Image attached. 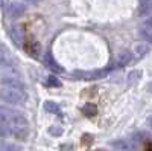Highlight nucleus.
Returning <instances> with one entry per match:
<instances>
[{"label": "nucleus", "instance_id": "1", "mask_svg": "<svg viewBox=\"0 0 152 151\" xmlns=\"http://www.w3.org/2000/svg\"><path fill=\"white\" fill-rule=\"evenodd\" d=\"M0 124L11 130V136L18 141H26L29 136V125L23 113L8 107H0Z\"/></svg>", "mask_w": 152, "mask_h": 151}, {"label": "nucleus", "instance_id": "2", "mask_svg": "<svg viewBox=\"0 0 152 151\" xmlns=\"http://www.w3.org/2000/svg\"><path fill=\"white\" fill-rule=\"evenodd\" d=\"M0 98H2L5 102L18 105V104H23L24 101H26V93H24V90H21V89L3 87V89H0Z\"/></svg>", "mask_w": 152, "mask_h": 151}, {"label": "nucleus", "instance_id": "3", "mask_svg": "<svg viewBox=\"0 0 152 151\" xmlns=\"http://www.w3.org/2000/svg\"><path fill=\"white\" fill-rule=\"evenodd\" d=\"M24 12H26V5L21 3V2H12V3H9V6H8V14H9L11 17H14V18L21 17Z\"/></svg>", "mask_w": 152, "mask_h": 151}, {"label": "nucleus", "instance_id": "4", "mask_svg": "<svg viewBox=\"0 0 152 151\" xmlns=\"http://www.w3.org/2000/svg\"><path fill=\"white\" fill-rule=\"evenodd\" d=\"M140 37L143 40L152 43V15L142 23V26H140Z\"/></svg>", "mask_w": 152, "mask_h": 151}, {"label": "nucleus", "instance_id": "5", "mask_svg": "<svg viewBox=\"0 0 152 151\" xmlns=\"http://www.w3.org/2000/svg\"><path fill=\"white\" fill-rule=\"evenodd\" d=\"M111 145L122 151H137L138 150L134 141H114V142H111Z\"/></svg>", "mask_w": 152, "mask_h": 151}, {"label": "nucleus", "instance_id": "6", "mask_svg": "<svg viewBox=\"0 0 152 151\" xmlns=\"http://www.w3.org/2000/svg\"><path fill=\"white\" fill-rule=\"evenodd\" d=\"M110 73V69H99V70H93V72H88V73H79V77L84 80H99V78H104Z\"/></svg>", "mask_w": 152, "mask_h": 151}, {"label": "nucleus", "instance_id": "7", "mask_svg": "<svg viewBox=\"0 0 152 151\" xmlns=\"http://www.w3.org/2000/svg\"><path fill=\"white\" fill-rule=\"evenodd\" d=\"M26 52L29 54V55H32L34 58H38L40 57V44H38L37 41H34V40H31V41H26Z\"/></svg>", "mask_w": 152, "mask_h": 151}, {"label": "nucleus", "instance_id": "8", "mask_svg": "<svg viewBox=\"0 0 152 151\" xmlns=\"http://www.w3.org/2000/svg\"><path fill=\"white\" fill-rule=\"evenodd\" d=\"M0 67H3V69H9V70L14 69V64H12V61H11L9 55L5 52L3 49H0Z\"/></svg>", "mask_w": 152, "mask_h": 151}, {"label": "nucleus", "instance_id": "9", "mask_svg": "<svg viewBox=\"0 0 152 151\" xmlns=\"http://www.w3.org/2000/svg\"><path fill=\"white\" fill-rule=\"evenodd\" d=\"M151 50V46L148 44V43H138V44H135V47H134V55L137 57V58H142V57H145L148 52Z\"/></svg>", "mask_w": 152, "mask_h": 151}, {"label": "nucleus", "instance_id": "10", "mask_svg": "<svg viewBox=\"0 0 152 151\" xmlns=\"http://www.w3.org/2000/svg\"><path fill=\"white\" fill-rule=\"evenodd\" d=\"M2 84H5V87H12V89H21V90H24L23 84H21L18 80L11 78V77H5V78H2Z\"/></svg>", "mask_w": 152, "mask_h": 151}, {"label": "nucleus", "instance_id": "11", "mask_svg": "<svg viewBox=\"0 0 152 151\" xmlns=\"http://www.w3.org/2000/svg\"><path fill=\"white\" fill-rule=\"evenodd\" d=\"M21 148L12 142L5 141V137H0V151H20Z\"/></svg>", "mask_w": 152, "mask_h": 151}, {"label": "nucleus", "instance_id": "12", "mask_svg": "<svg viewBox=\"0 0 152 151\" xmlns=\"http://www.w3.org/2000/svg\"><path fill=\"white\" fill-rule=\"evenodd\" d=\"M131 60H132L131 52L125 50V52H120V54H119V57H117V64H119L120 67H123V66H126V64H129Z\"/></svg>", "mask_w": 152, "mask_h": 151}, {"label": "nucleus", "instance_id": "13", "mask_svg": "<svg viewBox=\"0 0 152 151\" xmlns=\"http://www.w3.org/2000/svg\"><path fill=\"white\" fill-rule=\"evenodd\" d=\"M140 15H152V0H145L138 11Z\"/></svg>", "mask_w": 152, "mask_h": 151}, {"label": "nucleus", "instance_id": "14", "mask_svg": "<svg viewBox=\"0 0 152 151\" xmlns=\"http://www.w3.org/2000/svg\"><path fill=\"white\" fill-rule=\"evenodd\" d=\"M82 113L85 116H94L97 113V107L94 104H87V105L82 107Z\"/></svg>", "mask_w": 152, "mask_h": 151}, {"label": "nucleus", "instance_id": "15", "mask_svg": "<svg viewBox=\"0 0 152 151\" xmlns=\"http://www.w3.org/2000/svg\"><path fill=\"white\" fill-rule=\"evenodd\" d=\"M46 63H47V64H49L50 67H52V70H53V72H61V70H62V69L56 64V63H55L53 57L50 55V54H47V55H46Z\"/></svg>", "mask_w": 152, "mask_h": 151}, {"label": "nucleus", "instance_id": "16", "mask_svg": "<svg viewBox=\"0 0 152 151\" xmlns=\"http://www.w3.org/2000/svg\"><path fill=\"white\" fill-rule=\"evenodd\" d=\"M142 78V72L140 70H132V72H129L128 73V82H135V81H138Z\"/></svg>", "mask_w": 152, "mask_h": 151}, {"label": "nucleus", "instance_id": "17", "mask_svg": "<svg viewBox=\"0 0 152 151\" xmlns=\"http://www.w3.org/2000/svg\"><path fill=\"white\" fill-rule=\"evenodd\" d=\"M11 37H12V40L15 41L17 46L21 44V34L18 32V28H12V29H11Z\"/></svg>", "mask_w": 152, "mask_h": 151}, {"label": "nucleus", "instance_id": "18", "mask_svg": "<svg viewBox=\"0 0 152 151\" xmlns=\"http://www.w3.org/2000/svg\"><path fill=\"white\" fill-rule=\"evenodd\" d=\"M44 105H46V110H47V111L55 113V115H59V107H58L55 102H50V101H47Z\"/></svg>", "mask_w": 152, "mask_h": 151}, {"label": "nucleus", "instance_id": "19", "mask_svg": "<svg viewBox=\"0 0 152 151\" xmlns=\"http://www.w3.org/2000/svg\"><path fill=\"white\" fill-rule=\"evenodd\" d=\"M47 84L53 85V87H61V81L56 77H53V75H49V77H47Z\"/></svg>", "mask_w": 152, "mask_h": 151}, {"label": "nucleus", "instance_id": "20", "mask_svg": "<svg viewBox=\"0 0 152 151\" xmlns=\"http://www.w3.org/2000/svg\"><path fill=\"white\" fill-rule=\"evenodd\" d=\"M8 136H11V130L6 127V125L0 124V137H8Z\"/></svg>", "mask_w": 152, "mask_h": 151}, {"label": "nucleus", "instance_id": "21", "mask_svg": "<svg viewBox=\"0 0 152 151\" xmlns=\"http://www.w3.org/2000/svg\"><path fill=\"white\" fill-rule=\"evenodd\" d=\"M49 133H50V134H53V136H59L62 131H61V128H56V127H53V128H50V130H49Z\"/></svg>", "mask_w": 152, "mask_h": 151}, {"label": "nucleus", "instance_id": "22", "mask_svg": "<svg viewBox=\"0 0 152 151\" xmlns=\"http://www.w3.org/2000/svg\"><path fill=\"white\" fill-rule=\"evenodd\" d=\"M148 125H149L151 130H152V116H151V118H148Z\"/></svg>", "mask_w": 152, "mask_h": 151}, {"label": "nucleus", "instance_id": "23", "mask_svg": "<svg viewBox=\"0 0 152 151\" xmlns=\"http://www.w3.org/2000/svg\"><path fill=\"white\" fill-rule=\"evenodd\" d=\"M26 2H28V3H37L38 0H26Z\"/></svg>", "mask_w": 152, "mask_h": 151}, {"label": "nucleus", "instance_id": "24", "mask_svg": "<svg viewBox=\"0 0 152 151\" xmlns=\"http://www.w3.org/2000/svg\"><path fill=\"white\" fill-rule=\"evenodd\" d=\"M148 151H152V144H151V145H148Z\"/></svg>", "mask_w": 152, "mask_h": 151}, {"label": "nucleus", "instance_id": "25", "mask_svg": "<svg viewBox=\"0 0 152 151\" xmlns=\"http://www.w3.org/2000/svg\"><path fill=\"white\" fill-rule=\"evenodd\" d=\"M3 6V0H0V8H2Z\"/></svg>", "mask_w": 152, "mask_h": 151}, {"label": "nucleus", "instance_id": "26", "mask_svg": "<svg viewBox=\"0 0 152 151\" xmlns=\"http://www.w3.org/2000/svg\"><path fill=\"white\" fill-rule=\"evenodd\" d=\"M149 90L152 92V82H151V85H149Z\"/></svg>", "mask_w": 152, "mask_h": 151}]
</instances>
